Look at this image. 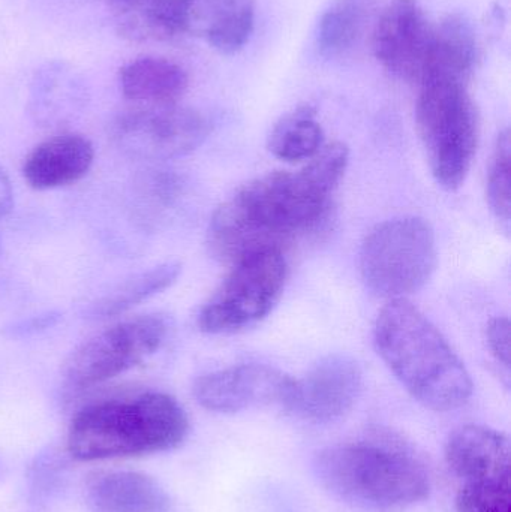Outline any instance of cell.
Wrapping results in <instances>:
<instances>
[{"instance_id": "1", "label": "cell", "mask_w": 511, "mask_h": 512, "mask_svg": "<svg viewBox=\"0 0 511 512\" xmlns=\"http://www.w3.org/2000/svg\"><path fill=\"white\" fill-rule=\"evenodd\" d=\"M348 161L345 144H326L300 170L270 173L243 186L213 215L212 254L234 264L254 252L281 251L291 237L311 230L324 218Z\"/></svg>"}, {"instance_id": "2", "label": "cell", "mask_w": 511, "mask_h": 512, "mask_svg": "<svg viewBox=\"0 0 511 512\" xmlns=\"http://www.w3.org/2000/svg\"><path fill=\"white\" fill-rule=\"evenodd\" d=\"M375 346L402 387L425 408H461L473 381L441 331L407 298L390 300L378 313Z\"/></svg>"}, {"instance_id": "3", "label": "cell", "mask_w": 511, "mask_h": 512, "mask_svg": "<svg viewBox=\"0 0 511 512\" xmlns=\"http://www.w3.org/2000/svg\"><path fill=\"white\" fill-rule=\"evenodd\" d=\"M189 433L185 409L170 394L144 391L81 409L69 426L66 450L78 462L164 453Z\"/></svg>"}, {"instance_id": "4", "label": "cell", "mask_w": 511, "mask_h": 512, "mask_svg": "<svg viewBox=\"0 0 511 512\" xmlns=\"http://www.w3.org/2000/svg\"><path fill=\"white\" fill-rule=\"evenodd\" d=\"M315 471L333 495L365 510H405L431 493L425 465L392 439H362L326 448L315 460Z\"/></svg>"}, {"instance_id": "5", "label": "cell", "mask_w": 511, "mask_h": 512, "mask_svg": "<svg viewBox=\"0 0 511 512\" xmlns=\"http://www.w3.org/2000/svg\"><path fill=\"white\" fill-rule=\"evenodd\" d=\"M416 120L432 176L447 191L461 188L479 146V117L467 83L441 77L423 80Z\"/></svg>"}, {"instance_id": "6", "label": "cell", "mask_w": 511, "mask_h": 512, "mask_svg": "<svg viewBox=\"0 0 511 512\" xmlns=\"http://www.w3.org/2000/svg\"><path fill=\"white\" fill-rule=\"evenodd\" d=\"M437 240L422 218L392 219L377 225L363 240L360 271L381 297L398 300L419 292L437 267Z\"/></svg>"}, {"instance_id": "7", "label": "cell", "mask_w": 511, "mask_h": 512, "mask_svg": "<svg viewBox=\"0 0 511 512\" xmlns=\"http://www.w3.org/2000/svg\"><path fill=\"white\" fill-rule=\"evenodd\" d=\"M285 279L287 262L279 249L243 256L204 304L198 327L204 333L227 334L257 324L278 303Z\"/></svg>"}, {"instance_id": "8", "label": "cell", "mask_w": 511, "mask_h": 512, "mask_svg": "<svg viewBox=\"0 0 511 512\" xmlns=\"http://www.w3.org/2000/svg\"><path fill=\"white\" fill-rule=\"evenodd\" d=\"M164 315H143L119 322L78 346L65 364V379L74 390L104 384L155 354L168 336Z\"/></svg>"}, {"instance_id": "9", "label": "cell", "mask_w": 511, "mask_h": 512, "mask_svg": "<svg viewBox=\"0 0 511 512\" xmlns=\"http://www.w3.org/2000/svg\"><path fill=\"white\" fill-rule=\"evenodd\" d=\"M210 125L200 111L180 107H135L114 122V144L138 159H170L197 149Z\"/></svg>"}, {"instance_id": "10", "label": "cell", "mask_w": 511, "mask_h": 512, "mask_svg": "<svg viewBox=\"0 0 511 512\" xmlns=\"http://www.w3.org/2000/svg\"><path fill=\"white\" fill-rule=\"evenodd\" d=\"M294 379L266 364H239L200 376L194 397L204 409L236 414L246 409L278 405L285 408Z\"/></svg>"}, {"instance_id": "11", "label": "cell", "mask_w": 511, "mask_h": 512, "mask_svg": "<svg viewBox=\"0 0 511 512\" xmlns=\"http://www.w3.org/2000/svg\"><path fill=\"white\" fill-rule=\"evenodd\" d=\"M362 387L357 361L333 355L315 364L302 379H294L285 409L309 423H332L354 408Z\"/></svg>"}, {"instance_id": "12", "label": "cell", "mask_w": 511, "mask_h": 512, "mask_svg": "<svg viewBox=\"0 0 511 512\" xmlns=\"http://www.w3.org/2000/svg\"><path fill=\"white\" fill-rule=\"evenodd\" d=\"M432 30L417 0H393L375 24L372 48L378 62L398 77L422 78Z\"/></svg>"}, {"instance_id": "13", "label": "cell", "mask_w": 511, "mask_h": 512, "mask_svg": "<svg viewBox=\"0 0 511 512\" xmlns=\"http://www.w3.org/2000/svg\"><path fill=\"white\" fill-rule=\"evenodd\" d=\"M180 32L206 39L222 54L245 47L254 32V0H179Z\"/></svg>"}, {"instance_id": "14", "label": "cell", "mask_w": 511, "mask_h": 512, "mask_svg": "<svg viewBox=\"0 0 511 512\" xmlns=\"http://www.w3.org/2000/svg\"><path fill=\"white\" fill-rule=\"evenodd\" d=\"M446 462L462 481L510 480V441L485 426L461 427L446 444Z\"/></svg>"}, {"instance_id": "15", "label": "cell", "mask_w": 511, "mask_h": 512, "mask_svg": "<svg viewBox=\"0 0 511 512\" xmlns=\"http://www.w3.org/2000/svg\"><path fill=\"white\" fill-rule=\"evenodd\" d=\"M95 161L93 144L83 135L62 134L36 146L23 165L32 188H62L83 179Z\"/></svg>"}, {"instance_id": "16", "label": "cell", "mask_w": 511, "mask_h": 512, "mask_svg": "<svg viewBox=\"0 0 511 512\" xmlns=\"http://www.w3.org/2000/svg\"><path fill=\"white\" fill-rule=\"evenodd\" d=\"M86 502L92 512H171L173 508L158 481L132 471L92 475L86 484Z\"/></svg>"}, {"instance_id": "17", "label": "cell", "mask_w": 511, "mask_h": 512, "mask_svg": "<svg viewBox=\"0 0 511 512\" xmlns=\"http://www.w3.org/2000/svg\"><path fill=\"white\" fill-rule=\"evenodd\" d=\"M185 69L165 57L143 56L120 68L123 98L135 107H171L179 104L188 90Z\"/></svg>"}, {"instance_id": "18", "label": "cell", "mask_w": 511, "mask_h": 512, "mask_svg": "<svg viewBox=\"0 0 511 512\" xmlns=\"http://www.w3.org/2000/svg\"><path fill=\"white\" fill-rule=\"evenodd\" d=\"M114 27L135 44L162 42L180 35L179 0H110Z\"/></svg>"}, {"instance_id": "19", "label": "cell", "mask_w": 511, "mask_h": 512, "mask_svg": "<svg viewBox=\"0 0 511 512\" xmlns=\"http://www.w3.org/2000/svg\"><path fill=\"white\" fill-rule=\"evenodd\" d=\"M476 57L477 44L473 29L464 18L453 15L432 30L428 59L419 84L432 77L452 78L467 83Z\"/></svg>"}, {"instance_id": "20", "label": "cell", "mask_w": 511, "mask_h": 512, "mask_svg": "<svg viewBox=\"0 0 511 512\" xmlns=\"http://www.w3.org/2000/svg\"><path fill=\"white\" fill-rule=\"evenodd\" d=\"M324 146V132L309 105L285 114L270 132L269 150L285 162L309 161Z\"/></svg>"}, {"instance_id": "21", "label": "cell", "mask_w": 511, "mask_h": 512, "mask_svg": "<svg viewBox=\"0 0 511 512\" xmlns=\"http://www.w3.org/2000/svg\"><path fill=\"white\" fill-rule=\"evenodd\" d=\"M182 273V264L177 261L162 262L149 270L134 274L117 285L110 294L96 301L90 309L93 318H111L138 306L147 298L170 288Z\"/></svg>"}, {"instance_id": "22", "label": "cell", "mask_w": 511, "mask_h": 512, "mask_svg": "<svg viewBox=\"0 0 511 512\" xmlns=\"http://www.w3.org/2000/svg\"><path fill=\"white\" fill-rule=\"evenodd\" d=\"M362 0H338L321 18L318 45L327 56H338L353 47L365 26Z\"/></svg>"}, {"instance_id": "23", "label": "cell", "mask_w": 511, "mask_h": 512, "mask_svg": "<svg viewBox=\"0 0 511 512\" xmlns=\"http://www.w3.org/2000/svg\"><path fill=\"white\" fill-rule=\"evenodd\" d=\"M510 149V132L504 131L495 146L488 177L489 204L497 218L507 224L510 221L511 210Z\"/></svg>"}, {"instance_id": "24", "label": "cell", "mask_w": 511, "mask_h": 512, "mask_svg": "<svg viewBox=\"0 0 511 512\" xmlns=\"http://www.w3.org/2000/svg\"><path fill=\"white\" fill-rule=\"evenodd\" d=\"M458 512H511L510 480L464 483L456 496Z\"/></svg>"}, {"instance_id": "25", "label": "cell", "mask_w": 511, "mask_h": 512, "mask_svg": "<svg viewBox=\"0 0 511 512\" xmlns=\"http://www.w3.org/2000/svg\"><path fill=\"white\" fill-rule=\"evenodd\" d=\"M56 457L44 456L36 460L32 469L33 492L39 496L48 495L51 490L56 489L60 477H62V469Z\"/></svg>"}, {"instance_id": "26", "label": "cell", "mask_w": 511, "mask_h": 512, "mask_svg": "<svg viewBox=\"0 0 511 512\" xmlns=\"http://www.w3.org/2000/svg\"><path fill=\"white\" fill-rule=\"evenodd\" d=\"M489 349L497 358L498 363L509 369L510 366V322L507 318H495L489 322L488 330Z\"/></svg>"}, {"instance_id": "27", "label": "cell", "mask_w": 511, "mask_h": 512, "mask_svg": "<svg viewBox=\"0 0 511 512\" xmlns=\"http://www.w3.org/2000/svg\"><path fill=\"white\" fill-rule=\"evenodd\" d=\"M57 321H59L57 313H44V315L33 316V318L24 319V321L12 325V328H9V334L11 336H29V334L39 333V331L53 327Z\"/></svg>"}, {"instance_id": "28", "label": "cell", "mask_w": 511, "mask_h": 512, "mask_svg": "<svg viewBox=\"0 0 511 512\" xmlns=\"http://www.w3.org/2000/svg\"><path fill=\"white\" fill-rule=\"evenodd\" d=\"M14 203V192L5 171L0 168V218L8 215Z\"/></svg>"}]
</instances>
